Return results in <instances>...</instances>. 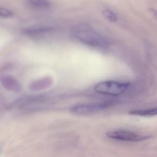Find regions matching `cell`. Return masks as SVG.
Wrapping results in <instances>:
<instances>
[{"mask_svg":"<svg viewBox=\"0 0 157 157\" xmlns=\"http://www.w3.org/2000/svg\"><path fill=\"white\" fill-rule=\"evenodd\" d=\"M52 84V80L49 78H44L35 81L29 85V89L31 91H38L43 90L50 86Z\"/></svg>","mask_w":157,"mask_h":157,"instance_id":"8992f818","label":"cell"},{"mask_svg":"<svg viewBox=\"0 0 157 157\" xmlns=\"http://www.w3.org/2000/svg\"><path fill=\"white\" fill-rule=\"evenodd\" d=\"M75 37L84 44L99 49H106L108 42L103 36L89 29H78L74 33Z\"/></svg>","mask_w":157,"mask_h":157,"instance_id":"6da1fadb","label":"cell"},{"mask_svg":"<svg viewBox=\"0 0 157 157\" xmlns=\"http://www.w3.org/2000/svg\"><path fill=\"white\" fill-rule=\"evenodd\" d=\"M2 85L7 90L14 92L21 91V86L20 83L14 77L8 75H4L1 76Z\"/></svg>","mask_w":157,"mask_h":157,"instance_id":"5b68a950","label":"cell"},{"mask_svg":"<svg viewBox=\"0 0 157 157\" xmlns=\"http://www.w3.org/2000/svg\"><path fill=\"white\" fill-rule=\"evenodd\" d=\"M102 15L104 18L110 22H115L118 20V17L114 12L109 9H105L102 11Z\"/></svg>","mask_w":157,"mask_h":157,"instance_id":"30bf717a","label":"cell"},{"mask_svg":"<svg viewBox=\"0 0 157 157\" xmlns=\"http://www.w3.org/2000/svg\"><path fill=\"white\" fill-rule=\"evenodd\" d=\"M27 2L29 6L39 9H46L51 5L49 0H27Z\"/></svg>","mask_w":157,"mask_h":157,"instance_id":"9c48e42d","label":"cell"},{"mask_svg":"<svg viewBox=\"0 0 157 157\" xmlns=\"http://www.w3.org/2000/svg\"><path fill=\"white\" fill-rule=\"evenodd\" d=\"M51 27L37 26L26 29L24 30V33L28 35H37L43 33H48L53 30Z\"/></svg>","mask_w":157,"mask_h":157,"instance_id":"52a82bcc","label":"cell"},{"mask_svg":"<svg viewBox=\"0 0 157 157\" xmlns=\"http://www.w3.org/2000/svg\"><path fill=\"white\" fill-rule=\"evenodd\" d=\"M14 13L11 10L5 8H0V17H9L13 16Z\"/></svg>","mask_w":157,"mask_h":157,"instance_id":"8fae6325","label":"cell"},{"mask_svg":"<svg viewBox=\"0 0 157 157\" xmlns=\"http://www.w3.org/2000/svg\"><path fill=\"white\" fill-rule=\"evenodd\" d=\"M106 136L111 139L130 142H139L150 138V136H147L140 135L132 132L124 131L108 132Z\"/></svg>","mask_w":157,"mask_h":157,"instance_id":"277c9868","label":"cell"},{"mask_svg":"<svg viewBox=\"0 0 157 157\" xmlns=\"http://www.w3.org/2000/svg\"><path fill=\"white\" fill-rule=\"evenodd\" d=\"M112 101L96 102L76 105L70 108V111L76 114H87L103 110L114 104Z\"/></svg>","mask_w":157,"mask_h":157,"instance_id":"3957f363","label":"cell"},{"mask_svg":"<svg viewBox=\"0 0 157 157\" xmlns=\"http://www.w3.org/2000/svg\"><path fill=\"white\" fill-rule=\"evenodd\" d=\"M129 114L135 116L151 117L157 115V107L144 110H134L129 112Z\"/></svg>","mask_w":157,"mask_h":157,"instance_id":"ba28073f","label":"cell"},{"mask_svg":"<svg viewBox=\"0 0 157 157\" xmlns=\"http://www.w3.org/2000/svg\"><path fill=\"white\" fill-rule=\"evenodd\" d=\"M148 11L157 20V10L153 8H148Z\"/></svg>","mask_w":157,"mask_h":157,"instance_id":"7c38bea8","label":"cell"},{"mask_svg":"<svg viewBox=\"0 0 157 157\" xmlns=\"http://www.w3.org/2000/svg\"><path fill=\"white\" fill-rule=\"evenodd\" d=\"M130 85L129 82L106 81L97 84L95 86V90L101 94L117 96L125 92Z\"/></svg>","mask_w":157,"mask_h":157,"instance_id":"7a4b0ae2","label":"cell"}]
</instances>
